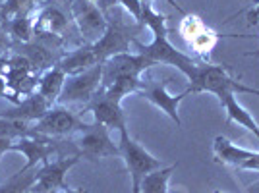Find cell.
<instances>
[{"label": "cell", "instance_id": "6da1fadb", "mask_svg": "<svg viewBox=\"0 0 259 193\" xmlns=\"http://www.w3.org/2000/svg\"><path fill=\"white\" fill-rule=\"evenodd\" d=\"M105 18L108 22L107 31L97 43L91 44L101 64L107 58L114 56V54L130 53V44H134V41H138V35L145 27V25L136 22L126 10H118L116 6L105 10Z\"/></svg>", "mask_w": 259, "mask_h": 193}, {"label": "cell", "instance_id": "7a4b0ae2", "mask_svg": "<svg viewBox=\"0 0 259 193\" xmlns=\"http://www.w3.org/2000/svg\"><path fill=\"white\" fill-rule=\"evenodd\" d=\"M170 4L182 14V20L178 23V35L182 37V41L188 46V51H190L188 54L192 58H195V60H199V62H207L209 64V58H211L213 49L221 41V37H227V35L217 33L199 16L182 10L174 0H170Z\"/></svg>", "mask_w": 259, "mask_h": 193}, {"label": "cell", "instance_id": "3957f363", "mask_svg": "<svg viewBox=\"0 0 259 193\" xmlns=\"http://www.w3.org/2000/svg\"><path fill=\"white\" fill-rule=\"evenodd\" d=\"M72 0H43L35 6V35L64 41L72 31Z\"/></svg>", "mask_w": 259, "mask_h": 193}, {"label": "cell", "instance_id": "277c9868", "mask_svg": "<svg viewBox=\"0 0 259 193\" xmlns=\"http://www.w3.org/2000/svg\"><path fill=\"white\" fill-rule=\"evenodd\" d=\"M87 128H89V124H85L68 107L53 105L43 118L31 124L29 135H45V137H53V139H64V137H74L76 133Z\"/></svg>", "mask_w": 259, "mask_h": 193}, {"label": "cell", "instance_id": "5b68a950", "mask_svg": "<svg viewBox=\"0 0 259 193\" xmlns=\"http://www.w3.org/2000/svg\"><path fill=\"white\" fill-rule=\"evenodd\" d=\"M101 79H103V64L91 66L89 70L77 72V74L66 75L62 93L58 96L56 105H81L85 108L93 96L101 89Z\"/></svg>", "mask_w": 259, "mask_h": 193}, {"label": "cell", "instance_id": "8992f818", "mask_svg": "<svg viewBox=\"0 0 259 193\" xmlns=\"http://www.w3.org/2000/svg\"><path fill=\"white\" fill-rule=\"evenodd\" d=\"M120 157L126 162V168L130 172L132 180V193H140L141 180L151 174L157 168H162V161L155 159L149 151H145L138 141H134L128 135V131L120 133Z\"/></svg>", "mask_w": 259, "mask_h": 193}, {"label": "cell", "instance_id": "52a82bcc", "mask_svg": "<svg viewBox=\"0 0 259 193\" xmlns=\"http://www.w3.org/2000/svg\"><path fill=\"white\" fill-rule=\"evenodd\" d=\"M72 141L76 145L77 155L91 162L108 159V157H120V147L110 139V129L97 122L89 124L87 129L76 133Z\"/></svg>", "mask_w": 259, "mask_h": 193}, {"label": "cell", "instance_id": "ba28073f", "mask_svg": "<svg viewBox=\"0 0 259 193\" xmlns=\"http://www.w3.org/2000/svg\"><path fill=\"white\" fill-rule=\"evenodd\" d=\"M70 8H72L74 25L81 35V41L85 44H95L108 27L105 12L93 0H72Z\"/></svg>", "mask_w": 259, "mask_h": 193}, {"label": "cell", "instance_id": "9c48e42d", "mask_svg": "<svg viewBox=\"0 0 259 193\" xmlns=\"http://www.w3.org/2000/svg\"><path fill=\"white\" fill-rule=\"evenodd\" d=\"M155 66L153 60L141 53H120L107 58L103 62V79H101V89H108L114 81L118 79H126V77H134V79H141V74L145 70H149Z\"/></svg>", "mask_w": 259, "mask_h": 193}, {"label": "cell", "instance_id": "30bf717a", "mask_svg": "<svg viewBox=\"0 0 259 193\" xmlns=\"http://www.w3.org/2000/svg\"><path fill=\"white\" fill-rule=\"evenodd\" d=\"M81 157L77 155H70V157H60L58 161H49L39 166V174H37V182L33 183V193H43V191H60L64 193L68 189L66 185V174L70 168L79 162Z\"/></svg>", "mask_w": 259, "mask_h": 193}, {"label": "cell", "instance_id": "8fae6325", "mask_svg": "<svg viewBox=\"0 0 259 193\" xmlns=\"http://www.w3.org/2000/svg\"><path fill=\"white\" fill-rule=\"evenodd\" d=\"M170 79H164V81H157V79H143L141 87L138 91V95H141L143 99H147L151 105L159 108L161 112H164L170 120L176 122V126H182V120L178 116V107L184 99L188 96V91H184L180 95H170L166 91Z\"/></svg>", "mask_w": 259, "mask_h": 193}, {"label": "cell", "instance_id": "7c38bea8", "mask_svg": "<svg viewBox=\"0 0 259 193\" xmlns=\"http://www.w3.org/2000/svg\"><path fill=\"white\" fill-rule=\"evenodd\" d=\"M87 112L93 114V120L97 124L107 126L108 129H118L120 133L128 131V120L122 110V101L107 95L99 89V93L93 96V101L85 107Z\"/></svg>", "mask_w": 259, "mask_h": 193}, {"label": "cell", "instance_id": "4fadbf2b", "mask_svg": "<svg viewBox=\"0 0 259 193\" xmlns=\"http://www.w3.org/2000/svg\"><path fill=\"white\" fill-rule=\"evenodd\" d=\"M53 107V103H49L39 91H33L31 95L22 99L14 108H8L4 112H0L2 120H16L23 124H35L37 120H41L49 112V108Z\"/></svg>", "mask_w": 259, "mask_h": 193}, {"label": "cell", "instance_id": "5bb4252c", "mask_svg": "<svg viewBox=\"0 0 259 193\" xmlns=\"http://www.w3.org/2000/svg\"><path fill=\"white\" fill-rule=\"evenodd\" d=\"M257 151L244 149V147H238L230 139L223 137V135H217L213 141V155H215V161L219 164H225V166H234L240 168L244 162L251 159Z\"/></svg>", "mask_w": 259, "mask_h": 193}, {"label": "cell", "instance_id": "9a60e30c", "mask_svg": "<svg viewBox=\"0 0 259 193\" xmlns=\"http://www.w3.org/2000/svg\"><path fill=\"white\" fill-rule=\"evenodd\" d=\"M101 64L95 56V51L91 44H79L76 49L68 51V53L60 58V70L64 72L66 75L70 74H77V72H83V70H89L91 66Z\"/></svg>", "mask_w": 259, "mask_h": 193}, {"label": "cell", "instance_id": "2e32d148", "mask_svg": "<svg viewBox=\"0 0 259 193\" xmlns=\"http://www.w3.org/2000/svg\"><path fill=\"white\" fill-rule=\"evenodd\" d=\"M219 103H221V107L225 108L228 122H236L238 126L246 128L249 133H253V135L259 139V124L253 120V116L249 114L248 110L238 103V99H236L234 93H230V95H227L225 99H221Z\"/></svg>", "mask_w": 259, "mask_h": 193}, {"label": "cell", "instance_id": "e0dca14e", "mask_svg": "<svg viewBox=\"0 0 259 193\" xmlns=\"http://www.w3.org/2000/svg\"><path fill=\"white\" fill-rule=\"evenodd\" d=\"M4 29L18 43H31L35 37V8L20 12L10 22L4 23Z\"/></svg>", "mask_w": 259, "mask_h": 193}, {"label": "cell", "instance_id": "ac0fdd59", "mask_svg": "<svg viewBox=\"0 0 259 193\" xmlns=\"http://www.w3.org/2000/svg\"><path fill=\"white\" fill-rule=\"evenodd\" d=\"M64 81H66V74L60 70V66L56 64V66L49 68L47 72L41 74V77H39V85H37V91H39V93H41L49 103L56 105L58 96H60V93H62Z\"/></svg>", "mask_w": 259, "mask_h": 193}, {"label": "cell", "instance_id": "d6986e66", "mask_svg": "<svg viewBox=\"0 0 259 193\" xmlns=\"http://www.w3.org/2000/svg\"><path fill=\"white\" fill-rule=\"evenodd\" d=\"M37 174H39V166L37 168H22L4 183H0V193H29L33 183L37 182Z\"/></svg>", "mask_w": 259, "mask_h": 193}, {"label": "cell", "instance_id": "ffe728a7", "mask_svg": "<svg viewBox=\"0 0 259 193\" xmlns=\"http://www.w3.org/2000/svg\"><path fill=\"white\" fill-rule=\"evenodd\" d=\"M176 170V164L172 166H162L147 174L140 185V193H168V180Z\"/></svg>", "mask_w": 259, "mask_h": 193}, {"label": "cell", "instance_id": "44dd1931", "mask_svg": "<svg viewBox=\"0 0 259 193\" xmlns=\"http://www.w3.org/2000/svg\"><path fill=\"white\" fill-rule=\"evenodd\" d=\"M39 4V0H4L2 8H0V22H10L14 16H18L20 12L35 8Z\"/></svg>", "mask_w": 259, "mask_h": 193}, {"label": "cell", "instance_id": "7402d4cb", "mask_svg": "<svg viewBox=\"0 0 259 193\" xmlns=\"http://www.w3.org/2000/svg\"><path fill=\"white\" fill-rule=\"evenodd\" d=\"M253 6L246 12V22H248L249 27H253V25H257L259 23V0H249Z\"/></svg>", "mask_w": 259, "mask_h": 193}, {"label": "cell", "instance_id": "603a6c76", "mask_svg": "<svg viewBox=\"0 0 259 193\" xmlns=\"http://www.w3.org/2000/svg\"><path fill=\"white\" fill-rule=\"evenodd\" d=\"M14 141H16V137H14V135H10V133H4V131H0V159L4 157V153L12 151V145H14Z\"/></svg>", "mask_w": 259, "mask_h": 193}, {"label": "cell", "instance_id": "cb8c5ba5", "mask_svg": "<svg viewBox=\"0 0 259 193\" xmlns=\"http://www.w3.org/2000/svg\"><path fill=\"white\" fill-rule=\"evenodd\" d=\"M8 51H12V37L8 35V31L0 25V56H4Z\"/></svg>", "mask_w": 259, "mask_h": 193}, {"label": "cell", "instance_id": "d4e9b609", "mask_svg": "<svg viewBox=\"0 0 259 193\" xmlns=\"http://www.w3.org/2000/svg\"><path fill=\"white\" fill-rule=\"evenodd\" d=\"M64 193H87V189L85 187H77V189H70V187H68Z\"/></svg>", "mask_w": 259, "mask_h": 193}, {"label": "cell", "instance_id": "484cf974", "mask_svg": "<svg viewBox=\"0 0 259 193\" xmlns=\"http://www.w3.org/2000/svg\"><path fill=\"white\" fill-rule=\"evenodd\" d=\"M257 39H259V35H257ZM246 56H249V58H259V49L253 51V53H246Z\"/></svg>", "mask_w": 259, "mask_h": 193}, {"label": "cell", "instance_id": "4316f807", "mask_svg": "<svg viewBox=\"0 0 259 193\" xmlns=\"http://www.w3.org/2000/svg\"><path fill=\"white\" fill-rule=\"evenodd\" d=\"M141 2H143V4H151L153 6V0H141Z\"/></svg>", "mask_w": 259, "mask_h": 193}, {"label": "cell", "instance_id": "83f0119b", "mask_svg": "<svg viewBox=\"0 0 259 193\" xmlns=\"http://www.w3.org/2000/svg\"><path fill=\"white\" fill-rule=\"evenodd\" d=\"M213 193H225V191H223V189H215Z\"/></svg>", "mask_w": 259, "mask_h": 193}, {"label": "cell", "instance_id": "f1b7e54d", "mask_svg": "<svg viewBox=\"0 0 259 193\" xmlns=\"http://www.w3.org/2000/svg\"><path fill=\"white\" fill-rule=\"evenodd\" d=\"M29 193H33V191H29ZM43 193H60V191H43Z\"/></svg>", "mask_w": 259, "mask_h": 193}, {"label": "cell", "instance_id": "f546056e", "mask_svg": "<svg viewBox=\"0 0 259 193\" xmlns=\"http://www.w3.org/2000/svg\"><path fill=\"white\" fill-rule=\"evenodd\" d=\"M93 2H97V0H93Z\"/></svg>", "mask_w": 259, "mask_h": 193}]
</instances>
